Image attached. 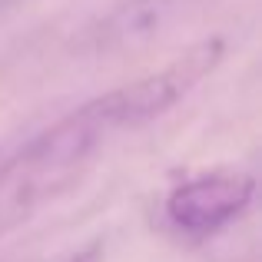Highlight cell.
<instances>
[{
  "instance_id": "3957f363",
  "label": "cell",
  "mask_w": 262,
  "mask_h": 262,
  "mask_svg": "<svg viewBox=\"0 0 262 262\" xmlns=\"http://www.w3.org/2000/svg\"><path fill=\"white\" fill-rule=\"evenodd\" d=\"M77 262H90V259H77Z\"/></svg>"
},
{
  "instance_id": "6da1fadb",
  "label": "cell",
  "mask_w": 262,
  "mask_h": 262,
  "mask_svg": "<svg viewBox=\"0 0 262 262\" xmlns=\"http://www.w3.org/2000/svg\"><path fill=\"white\" fill-rule=\"evenodd\" d=\"M113 133V120L103 103L93 100L47 133L33 136L17 156L0 160V232L63 192Z\"/></svg>"
},
{
  "instance_id": "7a4b0ae2",
  "label": "cell",
  "mask_w": 262,
  "mask_h": 262,
  "mask_svg": "<svg viewBox=\"0 0 262 262\" xmlns=\"http://www.w3.org/2000/svg\"><path fill=\"white\" fill-rule=\"evenodd\" d=\"M256 196V179L236 169L192 176L166 196V223L179 236L203 239L236 223Z\"/></svg>"
}]
</instances>
